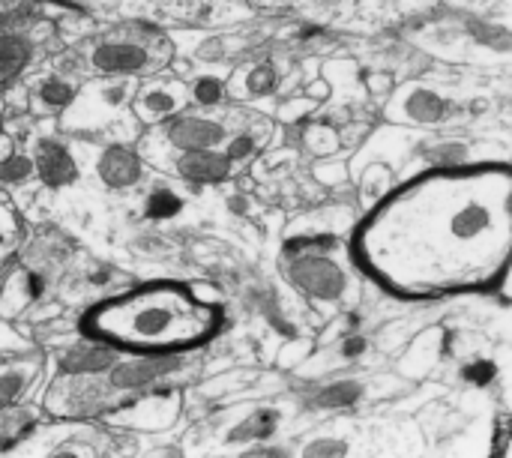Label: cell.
<instances>
[{
  "label": "cell",
  "mask_w": 512,
  "mask_h": 458,
  "mask_svg": "<svg viewBox=\"0 0 512 458\" xmlns=\"http://www.w3.org/2000/svg\"><path fill=\"white\" fill-rule=\"evenodd\" d=\"M171 369H177V360H171V357H150V360L120 363V366H111L108 387L111 390H138V387H147V384L159 381Z\"/></svg>",
  "instance_id": "cell-5"
},
{
  "label": "cell",
  "mask_w": 512,
  "mask_h": 458,
  "mask_svg": "<svg viewBox=\"0 0 512 458\" xmlns=\"http://www.w3.org/2000/svg\"><path fill=\"white\" fill-rule=\"evenodd\" d=\"M357 396H360L357 384H336V387H330V390H324L318 396V405H345V402H351Z\"/></svg>",
  "instance_id": "cell-19"
},
{
  "label": "cell",
  "mask_w": 512,
  "mask_h": 458,
  "mask_svg": "<svg viewBox=\"0 0 512 458\" xmlns=\"http://www.w3.org/2000/svg\"><path fill=\"white\" fill-rule=\"evenodd\" d=\"M33 426L30 411H0V447L18 441Z\"/></svg>",
  "instance_id": "cell-14"
},
{
  "label": "cell",
  "mask_w": 512,
  "mask_h": 458,
  "mask_svg": "<svg viewBox=\"0 0 512 458\" xmlns=\"http://www.w3.org/2000/svg\"><path fill=\"white\" fill-rule=\"evenodd\" d=\"M246 87H249V93H267L276 87V72L270 66H258V69H252Z\"/></svg>",
  "instance_id": "cell-21"
},
{
  "label": "cell",
  "mask_w": 512,
  "mask_h": 458,
  "mask_svg": "<svg viewBox=\"0 0 512 458\" xmlns=\"http://www.w3.org/2000/svg\"><path fill=\"white\" fill-rule=\"evenodd\" d=\"M291 282L312 300L321 303H336L345 297L348 291V276L339 264H333L327 255H315V252H300L294 258V264L288 267Z\"/></svg>",
  "instance_id": "cell-3"
},
{
  "label": "cell",
  "mask_w": 512,
  "mask_h": 458,
  "mask_svg": "<svg viewBox=\"0 0 512 458\" xmlns=\"http://www.w3.org/2000/svg\"><path fill=\"white\" fill-rule=\"evenodd\" d=\"M21 387H24V378H21V375H15V372L0 375V411H6V408L18 399Z\"/></svg>",
  "instance_id": "cell-20"
},
{
  "label": "cell",
  "mask_w": 512,
  "mask_h": 458,
  "mask_svg": "<svg viewBox=\"0 0 512 458\" xmlns=\"http://www.w3.org/2000/svg\"><path fill=\"white\" fill-rule=\"evenodd\" d=\"M183 105V90L174 87V84H153L147 87L138 102H135V111L141 120H159V117H171L177 108Z\"/></svg>",
  "instance_id": "cell-10"
},
{
  "label": "cell",
  "mask_w": 512,
  "mask_h": 458,
  "mask_svg": "<svg viewBox=\"0 0 512 458\" xmlns=\"http://www.w3.org/2000/svg\"><path fill=\"white\" fill-rule=\"evenodd\" d=\"M339 144V135L330 126H309L306 129V147L315 153H333Z\"/></svg>",
  "instance_id": "cell-18"
},
{
  "label": "cell",
  "mask_w": 512,
  "mask_h": 458,
  "mask_svg": "<svg viewBox=\"0 0 512 458\" xmlns=\"http://www.w3.org/2000/svg\"><path fill=\"white\" fill-rule=\"evenodd\" d=\"M465 159H468L465 144H444V147H438V153H435V162H438V165H465Z\"/></svg>",
  "instance_id": "cell-22"
},
{
  "label": "cell",
  "mask_w": 512,
  "mask_h": 458,
  "mask_svg": "<svg viewBox=\"0 0 512 458\" xmlns=\"http://www.w3.org/2000/svg\"><path fill=\"white\" fill-rule=\"evenodd\" d=\"M15 243H18V216L9 204L0 201V267L12 255Z\"/></svg>",
  "instance_id": "cell-15"
},
{
  "label": "cell",
  "mask_w": 512,
  "mask_h": 458,
  "mask_svg": "<svg viewBox=\"0 0 512 458\" xmlns=\"http://www.w3.org/2000/svg\"><path fill=\"white\" fill-rule=\"evenodd\" d=\"M195 96H198V102H204V105H213V102L219 99V84H216V81H210V78H204V81L198 84Z\"/></svg>",
  "instance_id": "cell-23"
},
{
  "label": "cell",
  "mask_w": 512,
  "mask_h": 458,
  "mask_svg": "<svg viewBox=\"0 0 512 458\" xmlns=\"http://www.w3.org/2000/svg\"><path fill=\"white\" fill-rule=\"evenodd\" d=\"M99 177L111 189H126L141 180V159L129 147H111L99 159Z\"/></svg>",
  "instance_id": "cell-6"
},
{
  "label": "cell",
  "mask_w": 512,
  "mask_h": 458,
  "mask_svg": "<svg viewBox=\"0 0 512 458\" xmlns=\"http://www.w3.org/2000/svg\"><path fill=\"white\" fill-rule=\"evenodd\" d=\"M177 171L189 180H201V183H216L225 180L231 171V159L228 153H213V150H186V156L177 162Z\"/></svg>",
  "instance_id": "cell-8"
},
{
  "label": "cell",
  "mask_w": 512,
  "mask_h": 458,
  "mask_svg": "<svg viewBox=\"0 0 512 458\" xmlns=\"http://www.w3.org/2000/svg\"><path fill=\"white\" fill-rule=\"evenodd\" d=\"M96 69L108 75H123V72H138L147 63V51L132 42H105L93 54Z\"/></svg>",
  "instance_id": "cell-7"
},
{
  "label": "cell",
  "mask_w": 512,
  "mask_h": 458,
  "mask_svg": "<svg viewBox=\"0 0 512 458\" xmlns=\"http://www.w3.org/2000/svg\"><path fill=\"white\" fill-rule=\"evenodd\" d=\"M510 168L438 165L384 195L357 234V258L405 297L486 288L510 258Z\"/></svg>",
  "instance_id": "cell-1"
},
{
  "label": "cell",
  "mask_w": 512,
  "mask_h": 458,
  "mask_svg": "<svg viewBox=\"0 0 512 458\" xmlns=\"http://www.w3.org/2000/svg\"><path fill=\"white\" fill-rule=\"evenodd\" d=\"M273 429H276V414H255L252 420L243 423V429L234 432V438H243V435H246L249 441H261V438H267Z\"/></svg>",
  "instance_id": "cell-17"
},
{
  "label": "cell",
  "mask_w": 512,
  "mask_h": 458,
  "mask_svg": "<svg viewBox=\"0 0 512 458\" xmlns=\"http://www.w3.org/2000/svg\"><path fill=\"white\" fill-rule=\"evenodd\" d=\"M399 108L408 123H438L447 111V102L429 87H408L399 96Z\"/></svg>",
  "instance_id": "cell-9"
},
{
  "label": "cell",
  "mask_w": 512,
  "mask_h": 458,
  "mask_svg": "<svg viewBox=\"0 0 512 458\" xmlns=\"http://www.w3.org/2000/svg\"><path fill=\"white\" fill-rule=\"evenodd\" d=\"M36 171L48 183L60 186V183H69L75 177V159L60 144H42L36 153Z\"/></svg>",
  "instance_id": "cell-11"
},
{
  "label": "cell",
  "mask_w": 512,
  "mask_h": 458,
  "mask_svg": "<svg viewBox=\"0 0 512 458\" xmlns=\"http://www.w3.org/2000/svg\"><path fill=\"white\" fill-rule=\"evenodd\" d=\"M390 189V171L387 168H369L366 171V180H363V204H378Z\"/></svg>",
  "instance_id": "cell-16"
},
{
  "label": "cell",
  "mask_w": 512,
  "mask_h": 458,
  "mask_svg": "<svg viewBox=\"0 0 512 458\" xmlns=\"http://www.w3.org/2000/svg\"><path fill=\"white\" fill-rule=\"evenodd\" d=\"M87 327L96 339L162 354L207 339L219 327V312L186 288L150 285L99 306Z\"/></svg>",
  "instance_id": "cell-2"
},
{
  "label": "cell",
  "mask_w": 512,
  "mask_h": 458,
  "mask_svg": "<svg viewBox=\"0 0 512 458\" xmlns=\"http://www.w3.org/2000/svg\"><path fill=\"white\" fill-rule=\"evenodd\" d=\"M342 174H345V168H318V177H324L327 183H336V180H342Z\"/></svg>",
  "instance_id": "cell-24"
},
{
  "label": "cell",
  "mask_w": 512,
  "mask_h": 458,
  "mask_svg": "<svg viewBox=\"0 0 512 458\" xmlns=\"http://www.w3.org/2000/svg\"><path fill=\"white\" fill-rule=\"evenodd\" d=\"M111 351L102 345H78L63 357V369L69 375H99L111 366Z\"/></svg>",
  "instance_id": "cell-12"
},
{
  "label": "cell",
  "mask_w": 512,
  "mask_h": 458,
  "mask_svg": "<svg viewBox=\"0 0 512 458\" xmlns=\"http://www.w3.org/2000/svg\"><path fill=\"white\" fill-rule=\"evenodd\" d=\"M27 60V48L24 42L12 39V36H0V84H6Z\"/></svg>",
  "instance_id": "cell-13"
},
{
  "label": "cell",
  "mask_w": 512,
  "mask_h": 458,
  "mask_svg": "<svg viewBox=\"0 0 512 458\" xmlns=\"http://www.w3.org/2000/svg\"><path fill=\"white\" fill-rule=\"evenodd\" d=\"M228 138L225 120L216 117H171L165 123V141L177 150H213Z\"/></svg>",
  "instance_id": "cell-4"
}]
</instances>
